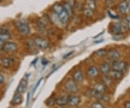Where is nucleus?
<instances>
[{
  "instance_id": "obj_1",
  "label": "nucleus",
  "mask_w": 130,
  "mask_h": 108,
  "mask_svg": "<svg viewBox=\"0 0 130 108\" xmlns=\"http://www.w3.org/2000/svg\"><path fill=\"white\" fill-rule=\"evenodd\" d=\"M65 89L70 93H77L79 90L78 86L77 84V82L74 79H68L66 81L64 84Z\"/></svg>"
},
{
  "instance_id": "obj_2",
  "label": "nucleus",
  "mask_w": 130,
  "mask_h": 108,
  "mask_svg": "<svg viewBox=\"0 0 130 108\" xmlns=\"http://www.w3.org/2000/svg\"><path fill=\"white\" fill-rule=\"evenodd\" d=\"M15 26H16L17 29L18 30L20 33L22 35L26 36L30 33V27L28 26V25L25 23L20 22V21H17L15 23Z\"/></svg>"
},
{
  "instance_id": "obj_3",
  "label": "nucleus",
  "mask_w": 130,
  "mask_h": 108,
  "mask_svg": "<svg viewBox=\"0 0 130 108\" xmlns=\"http://www.w3.org/2000/svg\"><path fill=\"white\" fill-rule=\"evenodd\" d=\"M35 45L42 49H46L49 47V43L48 41L41 37H36L33 39Z\"/></svg>"
},
{
  "instance_id": "obj_4",
  "label": "nucleus",
  "mask_w": 130,
  "mask_h": 108,
  "mask_svg": "<svg viewBox=\"0 0 130 108\" xmlns=\"http://www.w3.org/2000/svg\"><path fill=\"white\" fill-rule=\"evenodd\" d=\"M18 46L14 42H7L5 43L4 46H3V51L7 53H11V52H14L17 50Z\"/></svg>"
},
{
  "instance_id": "obj_5",
  "label": "nucleus",
  "mask_w": 130,
  "mask_h": 108,
  "mask_svg": "<svg viewBox=\"0 0 130 108\" xmlns=\"http://www.w3.org/2000/svg\"><path fill=\"white\" fill-rule=\"evenodd\" d=\"M126 68V64L124 61H117V60L113 61L111 65L112 70L121 71V72L125 71Z\"/></svg>"
},
{
  "instance_id": "obj_6",
  "label": "nucleus",
  "mask_w": 130,
  "mask_h": 108,
  "mask_svg": "<svg viewBox=\"0 0 130 108\" xmlns=\"http://www.w3.org/2000/svg\"><path fill=\"white\" fill-rule=\"evenodd\" d=\"M81 102V99L78 96L76 95H70L68 96L67 99V104H69L71 107L77 106Z\"/></svg>"
},
{
  "instance_id": "obj_7",
  "label": "nucleus",
  "mask_w": 130,
  "mask_h": 108,
  "mask_svg": "<svg viewBox=\"0 0 130 108\" xmlns=\"http://www.w3.org/2000/svg\"><path fill=\"white\" fill-rule=\"evenodd\" d=\"M108 75L111 78L112 80H120L123 78V73L121 71H115V70H111L108 73Z\"/></svg>"
},
{
  "instance_id": "obj_8",
  "label": "nucleus",
  "mask_w": 130,
  "mask_h": 108,
  "mask_svg": "<svg viewBox=\"0 0 130 108\" xmlns=\"http://www.w3.org/2000/svg\"><path fill=\"white\" fill-rule=\"evenodd\" d=\"M27 86H28V81H27L26 79L23 78L22 80H20V82L18 86V89L16 90V93L22 94L26 91Z\"/></svg>"
},
{
  "instance_id": "obj_9",
  "label": "nucleus",
  "mask_w": 130,
  "mask_h": 108,
  "mask_svg": "<svg viewBox=\"0 0 130 108\" xmlns=\"http://www.w3.org/2000/svg\"><path fill=\"white\" fill-rule=\"evenodd\" d=\"M107 57L111 61H116L120 57V53L118 52L117 50L111 49V50H110V51L108 52Z\"/></svg>"
},
{
  "instance_id": "obj_10",
  "label": "nucleus",
  "mask_w": 130,
  "mask_h": 108,
  "mask_svg": "<svg viewBox=\"0 0 130 108\" xmlns=\"http://www.w3.org/2000/svg\"><path fill=\"white\" fill-rule=\"evenodd\" d=\"M111 70V66L107 62H104L100 66L99 71L102 73L103 75H106L108 74V73Z\"/></svg>"
},
{
  "instance_id": "obj_11",
  "label": "nucleus",
  "mask_w": 130,
  "mask_h": 108,
  "mask_svg": "<svg viewBox=\"0 0 130 108\" xmlns=\"http://www.w3.org/2000/svg\"><path fill=\"white\" fill-rule=\"evenodd\" d=\"M93 91L98 94H104L106 91V86L103 83H99L95 85Z\"/></svg>"
},
{
  "instance_id": "obj_12",
  "label": "nucleus",
  "mask_w": 130,
  "mask_h": 108,
  "mask_svg": "<svg viewBox=\"0 0 130 108\" xmlns=\"http://www.w3.org/2000/svg\"><path fill=\"white\" fill-rule=\"evenodd\" d=\"M57 16H58V19H59V20L60 21L61 23H62V24L67 23V21H68V20H69V18H70L69 15H68V13L66 12V10H65V9H63V11L61 12L60 14L58 15Z\"/></svg>"
},
{
  "instance_id": "obj_13",
  "label": "nucleus",
  "mask_w": 130,
  "mask_h": 108,
  "mask_svg": "<svg viewBox=\"0 0 130 108\" xmlns=\"http://www.w3.org/2000/svg\"><path fill=\"white\" fill-rule=\"evenodd\" d=\"M73 79L76 82H78V83H81L83 81V73L80 69H78V70L74 71L73 73Z\"/></svg>"
},
{
  "instance_id": "obj_14",
  "label": "nucleus",
  "mask_w": 130,
  "mask_h": 108,
  "mask_svg": "<svg viewBox=\"0 0 130 108\" xmlns=\"http://www.w3.org/2000/svg\"><path fill=\"white\" fill-rule=\"evenodd\" d=\"M23 98L22 94L16 93L11 101V104L12 105H19L23 102Z\"/></svg>"
},
{
  "instance_id": "obj_15",
  "label": "nucleus",
  "mask_w": 130,
  "mask_h": 108,
  "mask_svg": "<svg viewBox=\"0 0 130 108\" xmlns=\"http://www.w3.org/2000/svg\"><path fill=\"white\" fill-rule=\"evenodd\" d=\"M99 70L95 66H91L88 68L87 71V75H88L90 78H95L98 75Z\"/></svg>"
},
{
  "instance_id": "obj_16",
  "label": "nucleus",
  "mask_w": 130,
  "mask_h": 108,
  "mask_svg": "<svg viewBox=\"0 0 130 108\" xmlns=\"http://www.w3.org/2000/svg\"><path fill=\"white\" fill-rule=\"evenodd\" d=\"M111 32L114 35L122 34L123 33V30H122V27H121L120 22L119 23H116L113 25V26L111 27Z\"/></svg>"
},
{
  "instance_id": "obj_17",
  "label": "nucleus",
  "mask_w": 130,
  "mask_h": 108,
  "mask_svg": "<svg viewBox=\"0 0 130 108\" xmlns=\"http://www.w3.org/2000/svg\"><path fill=\"white\" fill-rule=\"evenodd\" d=\"M118 9L121 14L126 13V12L128 10V2H126V1H121L119 5Z\"/></svg>"
},
{
  "instance_id": "obj_18",
  "label": "nucleus",
  "mask_w": 130,
  "mask_h": 108,
  "mask_svg": "<svg viewBox=\"0 0 130 108\" xmlns=\"http://www.w3.org/2000/svg\"><path fill=\"white\" fill-rule=\"evenodd\" d=\"M52 11L55 13L56 15H59L63 11L64 7H63V5H61L59 3H56L52 6Z\"/></svg>"
},
{
  "instance_id": "obj_19",
  "label": "nucleus",
  "mask_w": 130,
  "mask_h": 108,
  "mask_svg": "<svg viewBox=\"0 0 130 108\" xmlns=\"http://www.w3.org/2000/svg\"><path fill=\"white\" fill-rule=\"evenodd\" d=\"M67 99H68V97L61 96L56 99V104L59 106H64L66 104H67Z\"/></svg>"
},
{
  "instance_id": "obj_20",
  "label": "nucleus",
  "mask_w": 130,
  "mask_h": 108,
  "mask_svg": "<svg viewBox=\"0 0 130 108\" xmlns=\"http://www.w3.org/2000/svg\"><path fill=\"white\" fill-rule=\"evenodd\" d=\"M63 7H64V9L66 10V12L68 13L69 16L71 17L72 14H73V8L71 5L68 3V2H65L63 4Z\"/></svg>"
},
{
  "instance_id": "obj_21",
  "label": "nucleus",
  "mask_w": 130,
  "mask_h": 108,
  "mask_svg": "<svg viewBox=\"0 0 130 108\" xmlns=\"http://www.w3.org/2000/svg\"><path fill=\"white\" fill-rule=\"evenodd\" d=\"M10 38V34L8 32H3L0 34V41L2 42H7Z\"/></svg>"
},
{
  "instance_id": "obj_22",
  "label": "nucleus",
  "mask_w": 130,
  "mask_h": 108,
  "mask_svg": "<svg viewBox=\"0 0 130 108\" xmlns=\"http://www.w3.org/2000/svg\"><path fill=\"white\" fill-rule=\"evenodd\" d=\"M107 54H108V52L106 50L103 49H98V50L95 52V55L98 57H105L106 56H107Z\"/></svg>"
},
{
  "instance_id": "obj_23",
  "label": "nucleus",
  "mask_w": 130,
  "mask_h": 108,
  "mask_svg": "<svg viewBox=\"0 0 130 108\" xmlns=\"http://www.w3.org/2000/svg\"><path fill=\"white\" fill-rule=\"evenodd\" d=\"M10 59L9 58H7V57H5L2 60V62H1V65L4 68H8L9 66H10Z\"/></svg>"
},
{
  "instance_id": "obj_24",
  "label": "nucleus",
  "mask_w": 130,
  "mask_h": 108,
  "mask_svg": "<svg viewBox=\"0 0 130 108\" xmlns=\"http://www.w3.org/2000/svg\"><path fill=\"white\" fill-rule=\"evenodd\" d=\"M87 7H88L91 10L94 11L95 9V8H96V2H95V0H88Z\"/></svg>"
},
{
  "instance_id": "obj_25",
  "label": "nucleus",
  "mask_w": 130,
  "mask_h": 108,
  "mask_svg": "<svg viewBox=\"0 0 130 108\" xmlns=\"http://www.w3.org/2000/svg\"><path fill=\"white\" fill-rule=\"evenodd\" d=\"M120 23L121 25V27H122V30H123V32L124 31H127L129 30V23L127 22V20H122Z\"/></svg>"
},
{
  "instance_id": "obj_26",
  "label": "nucleus",
  "mask_w": 130,
  "mask_h": 108,
  "mask_svg": "<svg viewBox=\"0 0 130 108\" xmlns=\"http://www.w3.org/2000/svg\"><path fill=\"white\" fill-rule=\"evenodd\" d=\"M45 103L46 104L47 106H48V107H51V106H53L54 104H56V99H54V97H49V98H48V99L46 100V102H45Z\"/></svg>"
},
{
  "instance_id": "obj_27",
  "label": "nucleus",
  "mask_w": 130,
  "mask_h": 108,
  "mask_svg": "<svg viewBox=\"0 0 130 108\" xmlns=\"http://www.w3.org/2000/svg\"><path fill=\"white\" fill-rule=\"evenodd\" d=\"M102 80L103 81V84L106 86H108V85H110L111 84L112 79L108 75H104L102 78Z\"/></svg>"
},
{
  "instance_id": "obj_28",
  "label": "nucleus",
  "mask_w": 130,
  "mask_h": 108,
  "mask_svg": "<svg viewBox=\"0 0 130 108\" xmlns=\"http://www.w3.org/2000/svg\"><path fill=\"white\" fill-rule=\"evenodd\" d=\"M83 13L85 16H86V17H88V18H90V17H92V15H93V10H91L90 8H88V7H86V8L84 9Z\"/></svg>"
},
{
  "instance_id": "obj_29",
  "label": "nucleus",
  "mask_w": 130,
  "mask_h": 108,
  "mask_svg": "<svg viewBox=\"0 0 130 108\" xmlns=\"http://www.w3.org/2000/svg\"><path fill=\"white\" fill-rule=\"evenodd\" d=\"M91 107L92 108H107L106 107H105L103 104L99 102H93L91 104Z\"/></svg>"
},
{
  "instance_id": "obj_30",
  "label": "nucleus",
  "mask_w": 130,
  "mask_h": 108,
  "mask_svg": "<svg viewBox=\"0 0 130 108\" xmlns=\"http://www.w3.org/2000/svg\"><path fill=\"white\" fill-rule=\"evenodd\" d=\"M124 36H122V34H116L113 36V40H120L121 38H123Z\"/></svg>"
},
{
  "instance_id": "obj_31",
  "label": "nucleus",
  "mask_w": 130,
  "mask_h": 108,
  "mask_svg": "<svg viewBox=\"0 0 130 108\" xmlns=\"http://www.w3.org/2000/svg\"><path fill=\"white\" fill-rule=\"evenodd\" d=\"M42 80H43V78H40V80H38V81L37 84H36V86H35V87H34V89H33V91H32L33 92H35V91H36V90L37 89L38 87L39 86V85H40V84L41 83Z\"/></svg>"
},
{
  "instance_id": "obj_32",
  "label": "nucleus",
  "mask_w": 130,
  "mask_h": 108,
  "mask_svg": "<svg viewBox=\"0 0 130 108\" xmlns=\"http://www.w3.org/2000/svg\"><path fill=\"white\" fill-rule=\"evenodd\" d=\"M73 52H74L72 51V52H69V53H67V54L64 55L63 56V59H66V58H67V57H70V55H72Z\"/></svg>"
},
{
  "instance_id": "obj_33",
  "label": "nucleus",
  "mask_w": 130,
  "mask_h": 108,
  "mask_svg": "<svg viewBox=\"0 0 130 108\" xmlns=\"http://www.w3.org/2000/svg\"><path fill=\"white\" fill-rule=\"evenodd\" d=\"M124 107L125 108H130V102L127 101L124 103Z\"/></svg>"
},
{
  "instance_id": "obj_34",
  "label": "nucleus",
  "mask_w": 130,
  "mask_h": 108,
  "mask_svg": "<svg viewBox=\"0 0 130 108\" xmlns=\"http://www.w3.org/2000/svg\"><path fill=\"white\" fill-rule=\"evenodd\" d=\"M4 80H5V78H4V76L2 75V74H0V84H2V83L4 82Z\"/></svg>"
},
{
  "instance_id": "obj_35",
  "label": "nucleus",
  "mask_w": 130,
  "mask_h": 108,
  "mask_svg": "<svg viewBox=\"0 0 130 108\" xmlns=\"http://www.w3.org/2000/svg\"><path fill=\"white\" fill-rule=\"evenodd\" d=\"M47 63H48V61H47L46 60H45V59H43L42 60V64L44 65H46Z\"/></svg>"
},
{
  "instance_id": "obj_36",
  "label": "nucleus",
  "mask_w": 130,
  "mask_h": 108,
  "mask_svg": "<svg viewBox=\"0 0 130 108\" xmlns=\"http://www.w3.org/2000/svg\"><path fill=\"white\" fill-rule=\"evenodd\" d=\"M108 2V4H109V5H111L113 4V0H106V2Z\"/></svg>"
},
{
  "instance_id": "obj_37",
  "label": "nucleus",
  "mask_w": 130,
  "mask_h": 108,
  "mask_svg": "<svg viewBox=\"0 0 130 108\" xmlns=\"http://www.w3.org/2000/svg\"><path fill=\"white\" fill-rule=\"evenodd\" d=\"M4 44H5V43L2 42H1V41H0V49H2L3 48Z\"/></svg>"
},
{
  "instance_id": "obj_38",
  "label": "nucleus",
  "mask_w": 130,
  "mask_h": 108,
  "mask_svg": "<svg viewBox=\"0 0 130 108\" xmlns=\"http://www.w3.org/2000/svg\"><path fill=\"white\" fill-rule=\"evenodd\" d=\"M128 11H129V12L130 13V1L128 2Z\"/></svg>"
},
{
  "instance_id": "obj_39",
  "label": "nucleus",
  "mask_w": 130,
  "mask_h": 108,
  "mask_svg": "<svg viewBox=\"0 0 130 108\" xmlns=\"http://www.w3.org/2000/svg\"><path fill=\"white\" fill-rule=\"evenodd\" d=\"M29 98H30V93L28 94V98H27V105L28 104V102H29Z\"/></svg>"
},
{
  "instance_id": "obj_40",
  "label": "nucleus",
  "mask_w": 130,
  "mask_h": 108,
  "mask_svg": "<svg viewBox=\"0 0 130 108\" xmlns=\"http://www.w3.org/2000/svg\"><path fill=\"white\" fill-rule=\"evenodd\" d=\"M102 42H103V39H101V41H98V42H95V44H98V43Z\"/></svg>"
},
{
  "instance_id": "obj_41",
  "label": "nucleus",
  "mask_w": 130,
  "mask_h": 108,
  "mask_svg": "<svg viewBox=\"0 0 130 108\" xmlns=\"http://www.w3.org/2000/svg\"><path fill=\"white\" fill-rule=\"evenodd\" d=\"M2 33H3V29H2V28L0 27V34H1Z\"/></svg>"
},
{
  "instance_id": "obj_42",
  "label": "nucleus",
  "mask_w": 130,
  "mask_h": 108,
  "mask_svg": "<svg viewBox=\"0 0 130 108\" xmlns=\"http://www.w3.org/2000/svg\"><path fill=\"white\" fill-rule=\"evenodd\" d=\"M0 1H4V0H0Z\"/></svg>"
},
{
  "instance_id": "obj_43",
  "label": "nucleus",
  "mask_w": 130,
  "mask_h": 108,
  "mask_svg": "<svg viewBox=\"0 0 130 108\" xmlns=\"http://www.w3.org/2000/svg\"><path fill=\"white\" fill-rule=\"evenodd\" d=\"M122 1H126V0H122Z\"/></svg>"
}]
</instances>
